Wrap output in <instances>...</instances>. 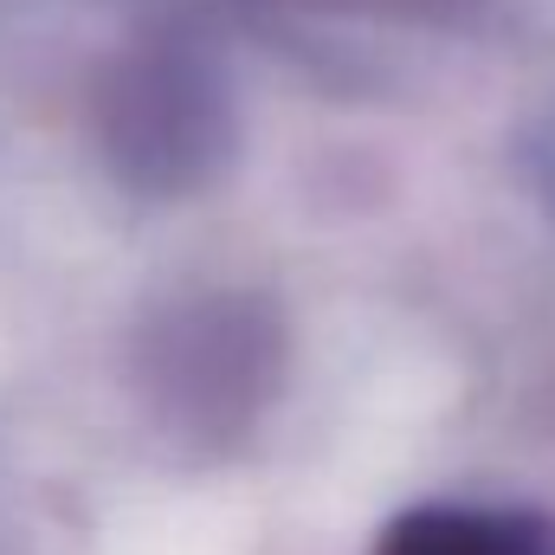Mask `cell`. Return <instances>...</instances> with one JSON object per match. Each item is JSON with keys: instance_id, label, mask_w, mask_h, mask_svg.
I'll use <instances>...</instances> for the list:
<instances>
[{"instance_id": "cell-1", "label": "cell", "mask_w": 555, "mask_h": 555, "mask_svg": "<svg viewBox=\"0 0 555 555\" xmlns=\"http://www.w3.org/2000/svg\"><path fill=\"white\" fill-rule=\"evenodd\" d=\"M91 124L111 175L149 201L201 188L233 149L227 85L181 33H149L98 78Z\"/></svg>"}, {"instance_id": "cell-2", "label": "cell", "mask_w": 555, "mask_h": 555, "mask_svg": "<svg viewBox=\"0 0 555 555\" xmlns=\"http://www.w3.org/2000/svg\"><path fill=\"white\" fill-rule=\"evenodd\" d=\"M278 323L253 297H194L168 310L142 343V382L155 408L194 439H227L259 414L278 382Z\"/></svg>"}, {"instance_id": "cell-3", "label": "cell", "mask_w": 555, "mask_h": 555, "mask_svg": "<svg viewBox=\"0 0 555 555\" xmlns=\"http://www.w3.org/2000/svg\"><path fill=\"white\" fill-rule=\"evenodd\" d=\"M375 555H550L543 530L504 511L472 504H420L382 530Z\"/></svg>"}]
</instances>
